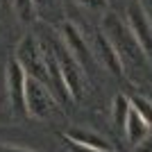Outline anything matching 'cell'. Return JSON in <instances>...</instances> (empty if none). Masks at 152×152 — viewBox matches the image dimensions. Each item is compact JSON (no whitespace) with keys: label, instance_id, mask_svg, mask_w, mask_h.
<instances>
[{"label":"cell","instance_id":"16","mask_svg":"<svg viewBox=\"0 0 152 152\" xmlns=\"http://www.w3.org/2000/svg\"><path fill=\"white\" fill-rule=\"evenodd\" d=\"M0 152H37V150L20 148V145H7V143H0Z\"/></svg>","mask_w":152,"mask_h":152},{"label":"cell","instance_id":"6","mask_svg":"<svg viewBox=\"0 0 152 152\" xmlns=\"http://www.w3.org/2000/svg\"><path fill=\"white\" fill-rule=\"evenodd\" d=\"M5 77H7V98H9L12 109L20 116H27L25 111V77L27 75L16 57H9Z\"/></svg>","mask_w":152,"mask_h":152},{"label":"cell","instance_id":"14","mask_svg":"<svg viewBox=\"0 0 152 152\" xmlns=\"http://www.w3.org/2000/svg\"><path fill=\"white\" fill-rule=\"evenodd\" d=\"M80 5H84V7H89V9H104L107 7V0H77Z\"/></svg>","mask_w":152,"mask_h":152},{"label":"cell","instance_id":"5","mask_svg":"<svg viewBox=\"0 0 152 152\" xmlns=\"http://www.w3.org/2000/svg\"><path fill=\"white\" fill-rule=\"evenodd\" d=\"M59 37H61L64 45L70 50V55L80 61V66L84 68V73H93L95 68V52L91 50V45L86 43L84 34L80 32V27L70 20H64L59 25Z\"/></svg>","mask_w":152,"mask_h":152},{"label":"cell","instance_id":"9","mask_svg":"<svg viewBox=\"0 0 152 152\" xmlns=\"http://www.w3.org/2000/svg\"><path fill=\"white\" fill-rule=\"evenodd\" d=\"M64 139L70 141V143H77V145L84 148H95V150H111V145L107 143L104 136L95 132H89V129H68L64 134Z\"/></svg>","mask_w":152,"mask_h":152},{"label":"cell","instance_id":"12","mask_svg":"<svg viewBox=\"0 0 152 152\" xmlns=\"http://www.w3.org/2000/svg\"><path fill=\"white\" fill-rule=\"evenodd\" d=\"M129 109H132V102H129L127 95H116L114 98V123H116V127H125Z\"/></svg>","mask_w":152,"mask_h":152},{"label":"cell","instance_id":"11","mask_svg":"<svg viewBox=\"0 0 152 152\" xmlns=\"http://www.w3.org/2000/svg\"><path fill=\"white\" fill-rule=\"evenodd\" d=\"M9 7H12L14 14L18 16V20H20V23H25V25L34 23L37 16H39L34 0H9Z\"/></svg>","mask_w":152,"mask_h":152},{"label":"cell","instance_id":"2","mask_svg":"<svg viewBox=\"0 0 152 152\" xmlns=\"http://www.w3.org/2000/svg\"><path fill=\"white\" fill-rule=\"evenodd\" d=\"M48 48H50L55 61H57L59 75H61L64 86L68 91V98L70 100H80L82 93H84V68L80 66V61L70 55V50L64 45L61 39H52L50 43H48Z\"/></svg>","mask_w":152,"mask_h":152},{"label":"cell","instance_id":"1","mask_svg":"<svg viewBox=\"0 0 152 152\" xmlns=\"http://www.w3.org/2000/svg\"><path fill=\"white\" fill-rule=\"evenodd\" d=\"M100 32L107 37V41L116 50V55H118V59H121V64H123L125 75L127 73H134V70H141V73H148V70H150V57L145 55V50L141 48V43L132 34L127 20H123L121 16L114 14V12H107L102 16Z\"/></svg>","mask_w":152,"mask_h":152},{"label":"cell","instance_id":"7","mask_svg":"<svg viewBox=\"0 0 152 152\" xmlns=\"http://www.w3.org/2000/svg\"><path fill=\"white\" fill-rule=\"evenodd\" d=\"M127 25L136 37V41L141 43V48L145 50V55L152 59V23L148 18V14L143 12L139 0H132L127 7Z\"/></svg>","mask_w":152,"mask_h":152},{"label":"cell","instance_id":"3","mask_svg":"<svg viewBox=\"0 0 152 152\" xmlns=\"http://www.w3.org/2000/svg\"><path fill=\"white\" fill-rule=\"evenodd\" d=\"M14 57L18 59V64L23 66L25 75H30V77H34V80H39V82L50 86L48 64H45V48L41 45V41L37 37L25 34L18 41V45H16V55Z\"/></svg>","mask_w":152,"mask_h":152},{"label":"cell","instance_id":"17","mask_svg":"<svg viewBox=\"0 0 152 152\" xmlns=\"http://www.w3.org/2000/svg\"><path fill=\"white\" fill-rule=\"evenodd\" d=\"M139 2H141V7H143V12L148 14L150 23H152V0H139Z\"/></svg>","mask_w":152,"mask_h":152},{"label":"cell","instance_id":"10","mask_svg":"<svg viewBox=\"0 0 152 152\" xmlns=\"http://www.w3.org/2000/svg\"><path fill=\"white\" fill-rule=\"evenodd\" d=\"M95 55H100V59H102V64L107 66L111 73H114L116 77H125V70H123V64H121V59H118V55H116V50L111 48V43L107 41V37L104 34H98V52Z\"/></svg>","mask_w":152,"mask_h":152},{"label":"cell","instance_id":"4","mask_svg":"<svg viewBox=\"0 0 152 152\" xmlns=\"http://www.w3.org/2000/svg\"><path fill=\"white\" fill-rule=\"evenodd\" d=\"M25 111L27 116H34V118H41V121L50 118L57 111V102H55L50 86L30 75L25 77Z\"/></svg>","mask_w":152,"mask_h":152},{"label":"cell","instance_id":"8","mask_svg":"<svg viewBox=\"0 0 152 152\" xmlns=\"http://www.w3.org/2000/svg\"><path fill=\"white\" fill-rule=\"evenodd\" d=\"M123 129H125V136H127V141H129V145H141V143L150 136V132H152L150 127H148V123L141 118V114L134 107L129 109Z\"/></svg>","mask_w":152,"mask_h":152},{"label":"cell","instance_id":"15","mask_svg":"<svg viewBox=\"0 0 152 152\" xmlns=\"http://www.w3.org/2000/svg\"><path fill=\"white\" fill-rule=\"evenodd\" d=\"M70 148V152H114V150H95V148H84V145H77V143H70V141H66Z\"/></svg>","mask_w":152,"mask_h":152},{"label":"cell","instance_id":"13","mask_svg":"<svg viewBox=\"0 0 152 152\" xmlns=\"http://www.w3.org/2000/svg\"><path fill=\"white\" fill-rule=\"evenodd\" d=\"M129 102H132V107L141 114V118L148 123V127L152 129V100H148L143 95H134V98H129Z\"/></svg>","mask_w":152,"mask_h":152}]
</instances>
